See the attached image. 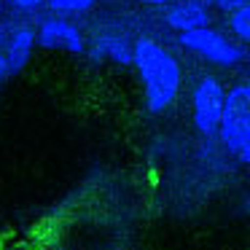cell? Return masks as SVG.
I'll return each mask as SVG.
<instances>
[{"instance_id": "9c48e42d", "label": "cell", "mask_w": 250, "mask_h": 250, "mask_svg": "<svg viewBox=\"0 0 250 250\" xmlns=\"http://www.w3.org/2000/svg\"><path fill=\"white\" fill-rule=\"evenodd\" d=\"M229 24L237 33L239 41H250V8H237V11L229 14Z\"/></svg>"}, {"instance_id": "7c38bea8", "label": "cell", "mask_w": 250, "mask_h": 250, "mask_svg": "<svg viewBox=\"0 0 250 250\" xmlns=\"http://www.w3.org/2000/svg\"><path fill=\"white\" fill-rule=\"evenodd\" d=\"M17 8H35V6H41L43 0H11Z\"/></svg>"}, {"instance_id": "52a82bcc", "label": "cell", "mask_w": 250, "mask_h": 250, "mask_svg": "<svg viewBox=\"0 0 250 250\" xmlns=\"http://www.w3.org/2000/svg\"><path fill=\"white\" fill-rule=\"evenodd\" d=\"M33 46H35V33L30 27H22L8 38V54L6 62H8V76H17V73L24 70V65L30 62V54H33Z\"/></svg>"}, {"instance_id": "5bb4252c", "label": "cell", "mask_w": 250, "mask_h": 250, "mask_svg": "<svg viewBox=\"0 0 250 250\" xmlns=\"http://www.w3.org/2000/svg\"><path fill=\"white\" fill-rule=\"evenodd\" d=\"M140 3H148V6H167V3H175V0H140Z\"/></svg>"}, {"instance_id": "4fadbf2b", "label": "cell", "mask_w": 250, "mask_h": 250, "mask_svg": "<svg viewBox=\"0 0 250 250\" xmlns=\"http://www.w3.org/2000/svg\"><path fill=\"white\" fill-rule=\"evenodd\" d=\"M6 78H8V62H6V57L0 54V83L6 81Z\"/></svg>"}, {"instance_id": "6da1fadb", "label": "cell", "mask_w": 250, "mask_h": 250, "mask_svg": "<svg viewBox=\"0 0 250 250\" xmlns=\"http://www.w3.org/2000/svg\"><path fill=\"white\" fill-rule=\"evenodd\" d=\"M132 65L137 67L146 86V105L151 113H164L175 103L180 89V67L169 51L156 41L140 38L132 46Z\"/></svg>"}, {"instance_id": "8fae6325", "label": "cell", "mask_w": 250, "mask_h": 250, "mask_svg": "<svg viewBox=\"0 0 250 250\" xmlns=\"http://www.w3.org/2000/svg\"><path fill=\"white\" fill-rule=\"evenodd\" d=\"M221 11H226V14H231V11H237V8H245L248 6V0H212Z\"/></svg>"}, {"instance_id": "9a60e30c", "label": "cell", "mask_w": 250, "mask_h": 250, "mask_svg": "<svg viewBox=\"0 0 250 250\" xmlns=\"http://www.w3.org/2000/svg\"><path fill=\"white\" fill-rule=\"evenodd\" d=\"M188 3H194V6H199V8H207L212 0H188Z\"/></svg>"}, {"instance_id": "277c9868", "label": "cell", "mask_w": 250, "mask_h": 250, "mask_svg": "<svg viewBox=\"0 0 250 250\" xmlns=\"http://www.w3.org/2000/svg\"><path fill=\"white\" fill-rule=\"evenodd\" d=\"M226 92L212 76H205L194 89V124L205 137L218 135Z\"/></svg>"}, {"instance_id": "8992f818", "label": "cell", "mask_w": 250, "mask_h": 250, "mask_svg": "<svg viewBox=\"0 0 250 250\" xmlns=\"http://www.w3.org/2000/svg\"><path fill=\"white\" fill-rule=\"evenodd\" d=\"M210 22V14L207 8H199L194 3H175L172 8L167 11V24L178 33H191V30H199V27H207Z\"/></svg>"}, {"instance_id": "5b68a950", "label": "cell", "mask_w": 250, "mask_h": 250, "mask_svg": "<svg viewBox=\"0 0 250 250\" xmlns=\"http://www.w3.org/2000/svg\"><path fill=\"white\" fill-rule=\"evenodd\" d=\"M38 43L43 49H65L70 54H81L83 51V38L70 22L62 19H46L38 30Z\"/></svg>"}, {"instance_id": "7a4b0ae2", "label": "cell", "mask_w": 250, "mask_h": 250, "mask_svg": "<svg viewBox=\"0 0 250 250\" xmlns=\"http://www.w3.org/2000/svg\"><path fill=\"white\" fill-rule=\"evenodd\" d=\"M223 146L242 164L250 162V86L237 83L223 100V113L218 124Z\"/></svg>"}, {"instance_id": "30bf717a", "label": "cell", "mask_w": 250, "mask_h": 250, "mask_svg": "<svg viewBox=\"0 0 250 250\" xmlns=\"http://www.w3.org/2000/svg\"><path fill=\"white\" fill-rule=\"evenodd\" d=\"M92 6L94 0H49V8L60 14H81V11H89Z\"/></svg>"}, {"instance_id": "ba28073f", "label": "cell", "mask_w": 250, "mask_h": 250, "mask_svg": "<svg viewBox=\"0 0 250 250\" xmlns=\"http://www.w3.org/2000/svg\"><path fill=\"white\" fill-rule=\"evenodd\" d=\"M92 57L94 62L105 60V57H110L113 62H119V65H132V46L126 43L124 38H113V35H103V38L94 41V49H92Z\"/></svg>"}, {"instance_id": "3957f363", "label": "cell", "mask_w": 250, "mask_h": 250, "mask_svg": "<svg viewBox=\"0 0 250 250\" xmlns=\"http://www.w3.org/2000/svg\"><path fill=\"white\" fill-rule=\"evenodd\" d=\"M180 46L188 51H196L199 57L215 62L221 67H234L245 60V49L237 43H229L218 30L210 27H199L191 33H180Z\"/></svg>"}]
</instances>
